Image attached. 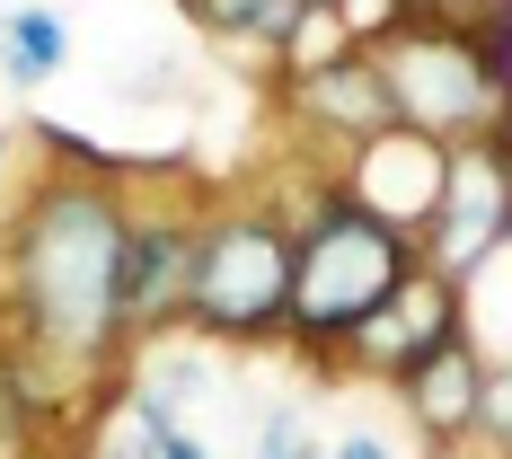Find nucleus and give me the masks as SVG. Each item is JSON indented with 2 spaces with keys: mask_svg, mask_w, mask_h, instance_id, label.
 Segmentation results:
<instances>
[{
  "mask_svg": "<svg viewBox=\"0 0 512 459\" xmlns=\"http://www.w3.org/2000/svg\"><path fill=\"white\" fill-rule=\"evenodd\" d=\"M460 336H468L486 362H512V248H495V256L460 283Z\"/></svg>",
  "mask_w": 512,
  "mask_h": 459,
  "instance_id": "obj_11",
  "label": "nucleus"
},
{
  "mask_svg": "<svg viewBox=\"0 0 512 459\" xmlns=\"http://www.w3.org/2000/svg\"><path fill=\"white\" fill-rule=\"evenodd\" d=\"M477 389H486V354H477L468 336H442V345L398 380L407 424L424 433V451H460L468 433H477Z\"/></svg>",
  "mask_w": 512,
  "mask_h": 459,
  "instance_id": "obj_10",
  "label": "nucleus"
},
{
  "mask_svg": "<svg viewBox=\"0 0 512 459\" xmlns=\"http://www.w3.org/2000/svg\"><path fill=\"white\" fill-rule=\"evenodd\" d=\"M442 336H460V283H451V274H433V265L415 256L407 283L371 309V318H362V327H354L327 362H345L336 380H389V389H398V380H407V371L433 354Z\"/></svg>",
  "mask_w": 512,
  "mask_h": 459,
  "instance_id": "obj_7",
  "label": "nucleus"
},
{
  "mask_svg": "<svg viewBox=\"0 0 512 459\" xmlns=\"http://www.w3.org/2000/svg\"><path fill=\"white\" fill-rule=\"evenodd\" d=\"M159 459H212L204 433H186V424H168V442H159Z\"/></svg>",
  "mask_w": 512,
  "mask_h": 459,
  "instance_id": "obj_16",
  "label": "nucleus"
},
{
  "mask_svg": "<svg viewBox=\"0 0 512 459\" xmlns=\"http://www.w3.org/2000/svg\"><path fill=\"white\" fill-rule=\"evenodd\" d=\"M283 98H292V115H301V133H318L327 151H354V142H371V133L398 124L371 45L336 53V62H318V71H301V80H283Z\"/></svg>",
  "mask_w": 512,
  "mask_h": 459,
  "instance_id": "obj_9",
  "label": "nucleus"
},
{
  "mask_svg": "<svg viewBox=\"0 0 512 459\" xmlns=\"http://www.w3.org/2000/svg\"><path fill=\"white\" fill-rule=\"evenodd\" d=\"M495 248H512V115L495 133H477V142H451L442 204H433L424 239H415V256L433 274H451V283H468Z\"/></svg>",
  "mask_w": 512,
  "mask_h": 459,
  "instance_id": "obj_5",
  "label": "nucleus"
},
{
  "mask_svg": "<svg viewBox=\"0 0 512 459\" xmlns=\"http://www.w3.org/2000/svg\"><path fill=\"white\" fill-rule=\"evenodd\" d=\"M486 459H512V362H486V389H477V433Z\"/></svg>",
  "mask_w": 512,
  "mask_h": 459,
  "instance_id": "obj_14",
  "label": "nucleus"
},
{
  "mask_svg": "<svg viewBox=\"0 0 512 459\" xmlns=\"http://www.w3.org/2000/svg\"><path fill=\"white\" fill-rule=\"evenodd\" d=\"M9 159H18V142H9V133H0V177H9Z\"/></svg>",
  "mask_w": 512,
  "mask_h": 459,
  "instance_id": "obj_18",
  "label": "nucleus"
},
{
  "mask_svg": "<svg viewBox=\"0 0 512 459\" xmlns=\"http://www.w3.org/2000/svg\"><path fill=\"white\" fill-rule=\"evenodd\" d=\"M292 318V212L274 195L204 204L195 221V274H186V327L212 345H265Z\"/></svg>",
  "mask_w": 512,
  "mask_h": 459,
  "instance_id": "obj_3",
  "label": "nucleus"
},
{
  "mask_svg": "<svg viewBox=\"0 0 512 459\" xmlns=\"http://www.w3.org/2000/svg\"><path fill=\"white\" fill-rule=\"evenodd\" d=\"M115 256H124V186L106 168H53L0 239V345L27 336V345L115 371L124 354Z\"/></svg>",
  "mask_w": 512,
  "mask_h": 459,
  "instance_id": "obj_1",
  "label": "nucleus"
},
{
  "mask_svg": "<svg viewBox=\"0 0 512 459\" xmlns=\"http://www.w3.org/2000/svg\"><path fill=\"white\" fill-rule=\"evenodd\" d=\"M407 265H415V239L380 230V221L362 204H345V186L327 177V186L292 212V318H283V336H292L309 362H327L371 309L407 283Z\"/></svg>",
  "mask_w": 512,
  "mask_h": 459,
  "instance_id": "obj_2",
  "label": "nucleus"
},
{
  "mask_svg": "<svg viewBox=\"0 0 512 459\" xmlns=\"http://www.w3.org/2000/svg\"><path fill=\"white\" fill-rule=\"evenodd\" d=\"M442 168H451V142L415 133V124H389V133H371V142H354V151L336 159V186H345V204H362L380 230L424 239V221L442 204Z\"/></svg>",
  "mask_w": 512,
  "mask_h": 459,
  "instance_id": "obj_8",
  "label": "nucleus"
},
{
  "mask_svg": "<svg viewBox=\"0 0 512 459\" xmlns=\"http://www.w3.org/2000/svg\"><path fill=\"white\" fill-rule=\"evenodd\" d=\"M62 62H71V27H62L53 9H9V18H0V71H9L18 89H45Z\"/></svg>",
  "mask_w": 512,
  "mask_h": 459,
  "instance_id": "obj_12",
  "label": "nucleus"
},
{
  "mask_svg": "<svg viewBox=\"0 0 512 459\" xmlns=\"http://www.w3.org/2000/svg\"><path fill=\"white\" fill-rule=\"evenodd\" d=\"M362 45H371L380 80H389L398 124L433 133V142H477V133H495L512 115V71H495V62L477 53V36H460V27L380 18Z\"/></svg>",
  "mask_w": 512,
  "mask_h": 459,
  "instance_id": "obj_4",
  "label": "nucleus"
},
{
  "mask_svg": "<svg viewBox=\"0 0 512 459\" xmlns=\"http://www.w3.org/2000/svg\"><path fill=\"white\" fill-rule=\"evenodd\" d=\"M186 18L204 36H256V45L274 53L283 27H292V0H186Z\"/></svg>",
  "mask_w": 512,
  "mask_h": 459,
  "instance_id": "obj_13",
  "label": "nucleus"
},
{
  "mask_svg": "<svg viewBox=\"0 0 512 459\" xmlns=\"http://www.w3.org/2000/svg\"><path fill=\"white\" fill-rule=\"evenodd\" d=\"M256 459H318V442H309L292 415H265L256 424Z\"/></svg>",
  "mask_w": 512,
  "mask_h": 459,
  "instance_id": "obj_15",
  "label": "nucleus"
},
{
  "mask_svg": "<svg viewBox=\"0 0 512 459\" xmlns=\"http://www.w3.org/2000/svg\"><path fill=\"white\" fill-rule=\"evenodd\" d=\"M195 221L204 204H142L124 195V256H115V336L124 354L159 345L168 327H186V274H195Z\"/></svg>",
  "mask_w": 512,
  "mask_h": 459,
  "instance_id": "obj_6",
  "label": "nucleus"
},
{
  "mask_svg": "<svg viewBox=\"0 0 512 459\" xmlns=\"http://www.w3.org/2000/svg\"><path fill=\"white\" fill-rule=\"evenodd\" d=\"M327 459H389V451H380L371 433H345V442H336V451H327Z\"/></svg>",
  "mask_w": 512,
  "mask_h": 459,
  "instance_id": "obj_17",
  "label": "nucleus"
}]
</instances>
